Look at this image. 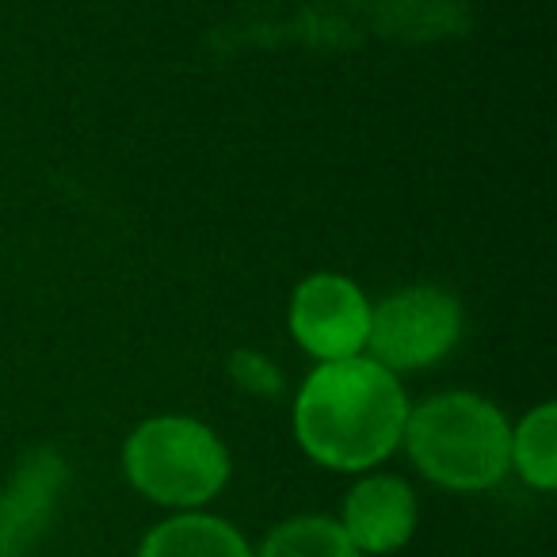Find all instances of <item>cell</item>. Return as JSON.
<instances>
[{"label":"cell","instance_id":"obj_3","mask_svg":"<svg viewBox=\"0 0 557 557\" xmlns=\"http://www.w3.org/2000/svg\"><path fill=\"white\" fill-rule=\"evenodd\" d=\"M123 466L138 493L169 508L207 504L230 478V458L218 435L187 417L146 420L126 440Z\"/></svg>","mask_w":557,"mask_h":557},{"label":"cell","instance_id":"obj_2","mask_svg":"<svg viewBox=\"0 0 557 557\" xmlns=\"http://www.w3.org/2000/svg\"><path fill=\"white\" fill-rule=\"evenodd\" d=\"M401 440L424 478L458 493L496 485L511 466L508 420L473 394H440L409 409Z\"/></svg>","mask_w":557,"mask_h":557},{"label":"cell","instance_id":"obj_9","mask_svg":"<svg viewBox=\"0 0 557 557\" xmlns=\"http://www.w3.org/2000/svg\"><path fill=\"white\" fill-rule=\"evenodd\" d=\"M511 462L534 488L549 493L557 485V409L539 405L511 435Z\"/></svg>","mask_w":557,"mask_h":557},{"label":"cell","instance_id":"obj_11","mask_svg":"<svg viewBox=\"0 0 557 557\" xmlns=\"http://www.w3.org/2000/svg\"><path fill=\"white\" fill-rule=\"evenodd\" d=\"M233 374H237L240 386L252 389V394H275V386H278L275 371H271L260 356H252V351H240V356L233 359Z\"/></svg>","mask_w":557,"mask_h":557},{"label":"cell","instance_id":"obj_1","mask_svg":"<svg viewBox=\"0 0 557 557\" xmlns=\"http://www.w3.org/2000/svg\"><path fill=\"white\" fill-rule=\"evenodd\" d=\"M409 401L394 371L363 356L333 359L306 379L295 432L329 470H367L401 443Z\"/></svg>","mask_w":557,"mask_h":557},{"label":"cell","instance_id":"obj_8","mask_svg":"<svg viewBox=\"0 0 557 557\" xmlns=\"http://www.w3.org/2000/svg\"><path fill=\"white\" fill-rule=\"evenodd\" d=\"M138 557H252L237 531L210 516H176L149 531Z\"/></svg>","mask_w":557,"mask_h":557},{"label":"cell","instance_id":"obj_6","mask_svg":"<svg viewBox=\"0 0 557 557\" xmlns=\"http://www.w3.org/2000/svg\"><path fill=\"white\" fill-rule=\"evenodd\" d=\"M341 527L359 554H389L417 527V496L397 478H371L351 488Z\"/></svg>","mask_w":557,"mask_h":557},{"label":"cell","instance_id":"obj_7","mask_svg":"<svg viewBox=\"0 0 557 557\" xmlns=\"http://www.w3.org/2000/svg\"><path fill=\"white\" fill-rule=\"evenodd\" d=\"M65 466L54 450H35L24 458L12 485L0 493V557H16L50 519Z\"/></svg>","mask_w":557,"mask_h":557},{"label":"cell","instance_id":"obj_5","mask_svg":"<svg viewBox=\"0 0 557 557\" xmlns=\"http://www.w3.org/2000/svg\"><path fill=\"white\" fill-rule=\"evenodd\" d=\"M290 333L310 356L351 359L367 348L371 306L359 287L344 275H313L295 290L290 302Z\"/></svg>","mask_w":557,"mask_h":557},{"label":"cell","instance_id":"obj_10","mask_svg":"<svg viewBox=\"0 0 557 557\" xmlns=\"http://www.w3.org/2000/svg\"><path fill=\"white\" fill-rule=\"evenodd\" d=\"M260 557H363L341 523L321 516L290 519L268 534Z\"/></svg>","mask_w":557,"mask_h":557},{"label":"cell","instance_id":"obj_4","mask_svg":"<svg viewBox=\"0 0 557 557\" xmlns=\"http://www.w3.org/2000/svg\"><path fill=\"white\" fill-rule=\"evenodd\" d=\"M458 329H462V313L447 290L409 287L371 310L367 348L374 351V363H382L386 371H420L455 348Z\"/></svg>","mask_w":557,"mask_h":557}]
</instances>
